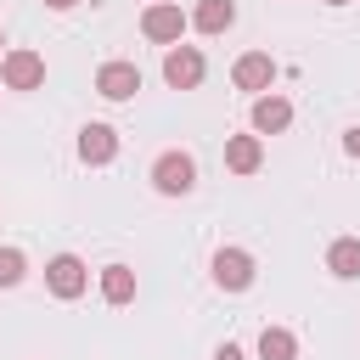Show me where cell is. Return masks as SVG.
Here are the masks:
<instances>
[{"label":"cell","mask_w":360,"mask_h":360,"mask_svg":"<svg viewBox=\"0 0 360 360\" xmlns=\"http://www.w3.org/2000/svg\"><path fill=\"white\" fill-rule=\"evenodd\" d=\"M191 28V17L174 6V0H158V6H146L141 11V34L152 39V45H180V34Z\"/></svg>","instance_id":"cell-1"},{"label":"cell","mask_w":360,"mask_h":360,"mask_svg":"<svg viewBox=\"0 0 360 360\" xmlns=\"http://www.w3.org/2000/svg\"><path fill=\"white\" fill-rule=\"evenodd\" d=\"M202 73H208V62H202L197 45H169V51H163V84H169V90H197Z\"/></svg>","instance_id":"cell-2"},{"label":"cell","mask_w":360,"mask_h":360,"mask_svg":"<svg viewBox=\"0 0 360 360\" xmlns=\"http://www.w3.org/2000/svg\"><path fill=\"white\" fill-rule=\"evenodd\" d=\"M208 270H214V287L219 292H248L253 287V253L248 248H219L208 259Z\"/></svg>","instance_id":"cell-3"},{"label":"cell","mask_w":360,"mask_h":360,"mask_svg":"<svg viewBox=\"0 0 360 360\" xmlns=\"http://www.w3.org/2000/svg\"><path fill=\"white\" fill-rule=\"evenodd\" d=\"M0 79H6V90H39L45 84V56L28 51V45H17V51L0 56Z\"/></svg>","instance_id":"cell-4"},{"label":"cell","mask_w":360,"mask_h":360,"mask_svg":"<svg viewBox=\"0 0 360 360\" xmlns=\"http://www.w3.org/2000/svg\"><path fill=\"white\" fill-rule=\"evenodd\" d=\"M152 186H158L163 197H186V191L197 186V163H191L186 152H163V158L152 163Z\"/></svg>","instance_id":"cell-5"},{"label":"cell","mask_w":360,"mask_h":360,"mask_svg":"<svg viewBox=\"0 0 360 360\" xmlns=\"http://www.w3.org/2000/svg\"><path fill=\"white\" fill-rule=\"evenodd\" d=\"M45 287H51L56 298H79V292L90 287V270H84V259H79V253H56V259L45 264Z\"/></svg>","instance_id":"cell-6"},{"label":"cell","mask_w":360,"mask_h":360,"mask_svg":"<svg viewBox=\"0 0 360 360\" xmlns=\"http://www.w3.org/2000/svg\"><path fill=\"white\" fill-rule=\"evenodd\" d=\"M276 62L264 56V51H248V56H236V68H231V79H236V90H253V96H270V84H276Z\"/></svg>","instance_id":"cell-7"},{"label":"cell","mask_w":360,"mask_h":360,"mask_svg":"<svg viewBox=\"0 0 360 360\" xmlns=\"http://www.w3.org/2000/svg\"><path fill=\"white\" fill-rule=\"evenodd\" d=\"M141 90V68L135 62H101V73H96V96H107V101H129Z\"/></svg>","instance_id":"cell-8"},{"label":"cell","mask_w":360,"mask_h":360,"mask_svg":"<svg viewBox=\"0 0 360 360\" xmlns=\"http://www.w3.org/2000/svg\"><path fill=\"white\" fill-rule=\"evenodd\" d=\"M79 158H84L90 169L112 163V158H118V129H112V124H84V129H79Z\"/></svg>","instance_id":"cell-9"},{"label":"cell","mask_w":360,"mask_h":360,"mask_svg":"<svg viewBox=\"0 0 360 360\" xmlns=\"http://www.w3.org/2000/svg\"><path fill=\"white\" fill-rule=\"evenodd\" d=\"M292 124V101L287 96H253V135H281Z\"/></svg>","instance_id":"cell-10"},{"label":"cell","mask_w":360,"mask_h":360,"mask_svg":"<svg viewBox=\"0 0 360 360\" xmlns=\"http://www.w3.org/2000/svg\"><path fill=\"white\" fill-rule=\"evenodd\" d=\"M259 163H264V141L259 135H231L225 141V169L231 174H259Z\"/></svg>","instance_id":"cell-11"},{"label":"cell","mask_w":360,"mask_h":360,"mask_svg":"<svg viewBox=\"0 0 360 360\" xmlns=\"http://www.w3.org/2000/svg\"><path fill=\"white\" fill-rule=\"evenodd\" d=\"M236 22V6L231 0H197V11H191V28L197 34H225Z\"/></svg>","instance_id":"cell-12"},{"label":"cell","mask_w":360,"mask_h":360,"mask_svg":"<svg viewBox=\"0 0 360 360\" xmlns=\"http://www.w3.org/2000/svg\"><path fill=\"white\" fill-rule=\"evenodd\" d=\"M326 270L343 276V281H354V276H360V236H338V242L326 248Z\"/></svg>","instance_id":"cell-13"},{"label":"cell","mask_w":360,"mask_h":360,"mask_svg":"<svg viewBox=\"0 0 360 360\" xmlns=\"http://www.w3.org/2000/svg\"><path fill=\"white\" fill-rule=\"evenodd\" d=\"M101 298L107 304H129L135 298V270L129 264H107L101 270Z\"/></svg>","instance_id":"cell-14"},{"label":"cell","mask_w":360,"mask_h":360,"mask_svg":"<svg viewBox=\"0 0 360 360\" xmlns=\"http://www.w3.org/2000/svg\"><path fill=\"white\" fill-rule=\"evenodd\" d=\"M259 360H298V338L287 326H264L259 332Z\"/></svg>","instance_id":"cell-15"},{"label":"cell","mask_w":360,"mask_h":360,"mask_svg":"<svg viewBox=\"0 0 360 360\" xmlns=\"http://www.w3.org/2000/svg\"><path fill=\"white\" fill-rule=\"evenodd\" d=\"M28 276V259H22V248H0V287H17Z\"/></svg>","instance_id":"cell-16"},{"label":"cell","mask_w":360,"mask_h":360,"mask_svg":"<svg viewBox=\"0 0 360 360\" xmlns=\"http://www.w3.org/2000/svg\"><path fill=\"white\" fill-rule=\"evenodd\" d=\"M343 152H349V158L360 163V129H349V135H343Z\"/></svg>","instance_id":"cell-17"},{"label":"cell","mask_w":360,"mask_h":360,"mask_svg":"<svg viewBox=\"0 0 360 360\" xmlns=\"http://www.w3.org/2000/svg\"><path fill=\"white\" fill-rule=\"evenodd\" d=\"M214 360H242V349H236V343H219V349H214Z\"/></svg>","instance_id":"cell-18"},{"label":"cell","mask_w":360,"mask_h":360,"mask_svg":"<svg viewBox=\"0 0 360 360\" xmlns=\"http://www.w3.org/2000/svg\"><path fill=\"white\" fill-rule=\"evenodd\" d=\"M45 6H51V11H73L79 0H45Z\"/></svg>","instance_id":"cell-19"},{"label":"cell","mask_w":360,"mask_h":360,"mask_svg":"<svg viewBox=\"0 0 360 360\" xmlns=\"http://www.w3.org/2000/svg\"><path fill=\"white\" fill-rule=\"evenodd\" d=\"M326 6H349V0H326Z\"/></svg>","instance_id":"cell-20"},{"label":"cell","mask_w":360,"mask_h":360,"mask_svg":"<svg viewBox=\"0 0 360 360\" xmlns=\"http://www.w3.org/2000/svg\"><path fill=\"white\" fill-rule=\"evenodd\" d=\"M0 56H6V34H0Z\"/></svg>","instance_id":"cell-21"},{"label":"cell","mask_w":360,"mask_h":360,"mask_svg":"<svg viewBox=\"0 0 360 360\" xmlns=\"http://www.w3.org/2000/svg\"><path fill=\"white\" fill-rule=\"evenodd\" d=\"M152 6H158V0H152Z\"/></svg>","instance_id":"cell-22"}]
</instances>
